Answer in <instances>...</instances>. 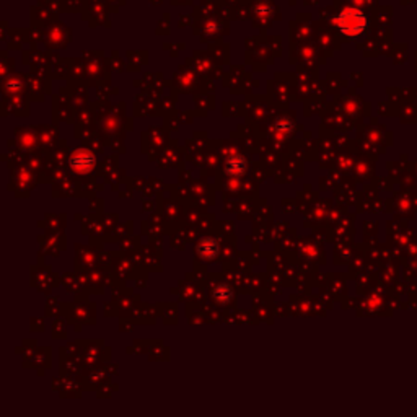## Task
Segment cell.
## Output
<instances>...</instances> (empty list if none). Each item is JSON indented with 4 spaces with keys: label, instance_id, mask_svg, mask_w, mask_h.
<instances>
[{
    "label": "cell",
    "instance_id": "1",
    "mask_svg": "<svg viewBox=\"0 0 417 417\" xmlns=\"http://www.w3.org/2000/svg\"><path fill=\"white\" fill-rule=\"evenodd\" d=\"M334 23L337 29L345 36L355 38L362 34L368 26V18L367 15L360 9L355 7H347V9L339 12V15L334 18Z\"/></svg>",
    "mask_w": 417,
    "mask_h": 417
},
{
    "label": "cell",
    "instance_id": "2",
    "mask_svg": "<svg viewBox=\"0 0 417 417\" xmlns=\"http://www.w3.org/2000/svg\"><path fill=\"white\" fill-rule=\"evenodd\" d=\"M95 155L91 152L88 150H85V149H80V150H77L72 153V157L71 160H68V163H71V166L75 169V171H79V173H87L90 171L91 168L95 166Z\"/></svg>",
    "mask_w": 417,
    "mask_h": 417
},
{
    "label": "cell",
    "instance_id": "3",
    "mask_svg": "<svg viewBox=\"0 0 417 417\" xmlns=\"http://www.w3.org/2000/svg\"><path fill=\"white\" fill-rule=\"evenodd\" d=\"M225 171L230 176H241V175H245V171H246V160L243 158V155H240V153H235V155H231L227 160V163H225Z\"/></svg>",
    "mask_w": 417,
    "mask_h": 417
},
{
    "label": "cell",
    "instance_id": "4",
    "mask_svg": "<svg viewBox=\"0 0 417 417\" xmlns=\"http://www.w3.org/2000/svg\"><path fill=\"white\" fill-rule=\"evenodd\" d=\"M199 253L202 254V256H205V258H212L215 253H217V250H219V246H217V243H215L214 240H202L199 243Z\"/></svg>",
    "mask_w": 417,
    "mask_h": 417
}]
</instances>
